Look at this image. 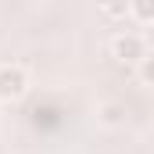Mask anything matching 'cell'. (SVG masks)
I'll use <instances>...</instances> for the list:
<instances>
[{
	"label": "cell",
	"mask_w": 154,
	"mask_h": 154,
	"mask_svg": "<svg viewBox=\"0 0 154 154\" xmlns=\"http://www.w3.org/2000/svg\"><path fill=\"white\" fill-rule=\"evenodd\" d=\"M136 72H140V82H143V86H154V50H147V54L140 57Z\"/></svg>",
	"instance_id": "obj_5"
},
{
	"label": "cell",
	"mask_w": 154,
	"mask_h": 154,
	"mask_svg": "<svg viewBox=\"0 0 154 154\" xmlns=\"http://www.w3.org/2000/svg\"><path fill=\"white\" fill-rule=\"evenodd\" d=\"M111 54H115L118 61L140 65V57L147 54V39L136 36V32H122V36H115V43H111Z\"/></svg>",
	"instance_id": "obj_2"
},
{
	"label": "cell",
	"mask_w": 154,
	"mask_h": 154,
	"mask_svg": "<svg viewBox=\"0 0 154 154\" xmlns=\"http://www.w3.org/2000/svg\"><path fill=\"white\" fill-rule=\"evenodd\" d=\"M125 7H129V0H118L111 7H104V14H108V18H118V14H125Z\"/></svg>",
	"instance_id": "obj_6"
},
{
	"label": "cell",
	"mask_w": 154,
	"mask_h": 154,
	"mask_svg": "<svg viewBox=\"0 0 154 154\" xmlns=\"http://www.w3.org/2000/svg\"><path fill=\"white\" fill-rule=\"evenodd\" d=\"M97 122H100L104 129L125 125V104H122V100H100V104H97Z\"/></svg>",
	"instance_id": "obj_3"
},
{
	"label": "cell",
	"mask_w": 154,
	"mask_h": 154,
	"mask_svg": "<svg viewBox=\"0 0 154 154\" xmlns=\"http://www.w3.org/2000/svg\"><path fill=\"white\" fill-rule=\"evenodd\" d=\"M97 4H100V7H111V4H118V0H97Z\"/></svg>",
	"instance_id": "obj_8"
},
{
	"label": "cell",
	"mask_w": 154,
	"mask_h": 154,
	"mask_svg": "<svg viewBox=\"0 0 154 154\" xmlns=\"http://www.w3.org/2000/svg\"><path fill=\"white\" fill-rule=\"evenodd\" d=\"M29 90V75L22 65H0V100H18Z\"/></svg>",
	"instance_id": "obj_1"
},
{
	"label": "cell",
	"mask_w": 154,
	"mask_h": 154,
	"mask_svg": "<svg viewBox=\"0 0 154 154\" xmlns=\"http://www.w3.org/2000/svg\"><path fill=\"white\" fill-rule=\"evenodd\" d=\"M129 14L143 25H154V0H129Z\"/></svg>",
	"instance_id": "obj_4"
},
{
	"label": "cell",
	"mask_w": 154,
	"mask_h": 154,
	"mask_svg": "<svg viewBox=\"0 0 154 154\" xmlns=\"http://www.w3.org/2000/svg\"><path fill=\"white\" fill-rule=\"evenodd\" d=\"M143 39H147V50H154V25L147 29V36H143Z\"/></svg>",
	"instance_id": "obj_7"
}]
</instances>
